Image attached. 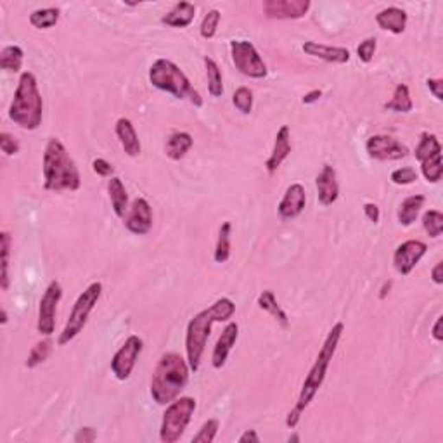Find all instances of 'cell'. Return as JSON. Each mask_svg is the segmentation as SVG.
<instances>
[{
  "label": "cell",
  "instance_id": "obj_1",
  "mask_svg": "<svg viewBox=\"0 0 443 443\" xmlns=\"http://www.w3.org/2000/svg\"><path fill=\"white\" fill-rule=\"evenodd\" d=\"M343 333H345V324L343 322H336L335 326L331 327L329 333H327L326 339H324L322 346H320L319 350V355H317L315 362L310 367L309 374H307L305 381H303L298 402H296L293 411H291L286 418V426L289 429H294L298 426L302 414L305 412V409L309 407L310 403H312L317 392H319L320 386H322L324 379H326L327 376V369H329L331 362H333V357H335L336 350H338L339 339H342Z\"/></svg>",
  "mask_w": 443,
  "mask_h": 443
},
{
  "label": "cell",
  "instance_id": "obj_2",
  "mask_svg": "<svg viewBox=\"0 0 443 443\" xmlns=\"http://www.w3.org/2000/svg\"><path fill=\"white\" fill-rule=\"evenodd\" d=\"M234 312H236V303L230 298H220L189 320L186 333V353L191 371L197 372L200 369L206 342L210 338L211 326L215 322L229 320Z\"/></svg>",
  "mask_w": 443,
  "mask_h": 443
},
{
  "label": "cell",
  "instance_id": "obj_3",
  "mask_svg": "<svg viewBox=\"0 0 443 443\" xmlns=\"http://www.w3.org/2000/svg\"><path fill=\"white\" fill-rule=\"evenodd\" d=\"M44 187L52 193L61 191H78L82 187V177L77 165L69 156L66 145L59 139H49L44 151Z\"/></svg>",
  "mask_w": 443,
  "mask_h": 443
},
{
  "label": "cell",
  "instance_id": "obj_4",
  "mask_svg": "<svg viewBox=\"0 0 443 443\" xmlns=\"http://www.w3.org/2000/svg\"><path fill=\"white\" fill-rule=\"evenodd\" d=\"M191 367L178 353H165L158 360L151 378V396L158 405H168L178 398L189 383Z\"/></svg>",
  "mask_w": 443,
  "mask_h": 443
},
{
  "label": "cell",
  "instance_id": "obj_5",
  "mask_svg": "<svg viewBox=\"0 0 443 443\" xmlns=\"http://www.w3.org/2000/svg\"><path fill=\"white\" fill-rule=\"evenodd\" d=\"M44 117V101H42L38 84L33 73H21L18 88L9 108V118L23 130H36L42 125Z\"/></svg>",
  "mask_w": 443,
  "mask_h": 443
},
{
  "label": "cell",
  "instance_id": "obj_6",
  "mask_svg": "<svg viewBox=\"0 0 443 443\" xmlns=\"http://www.w3.org/2000/svg\"><path fill=\"white\" fill-rule=\"evenodd\" d=\"M149 82L153 87L171 94L175 99H187L196 108L203 106V97L193 87L187 75L175 62L168 59H156L149 68Z\"/></svg>",
  "mask_w": 443,
  "mask_h": 443
},
{
  "label": "cell",
  "instance_id": "obj_7",
  "mask_svg": "<svg viewBox=\"0 0 443 443\" xmlns=\"http://www.w3.org/2000/svg\"><path fill=\"white\" fill-rule=\"evenodd\" d=\"M101 296H102V284L99 283V280H95V283L88 284V286L85 287L84 293L78 296L75 305H73L71 313H69L68 320H66L64 329H62V333L59 335V339H58L59 345L61 346L68 345L69 342H73V339L80 335L82 331H84V327L87 326L88 317H91L92 310L95 309V305L99 303Z\"/></svg>",
  "mask_w": 443,
  "mask_h": 443
},
{
  "label": "cell",
  "instance_id": "obj_8",
  "mask_svg": "<svg viewBox=\"0 0 443 443\" xmlns=\"http://www.w3.org/2000/svg\"><path fill=\"white\" fill-rule=\"evenodd\" d=\"M197 403L193 396H180L168 403L167 411L163 414L160 428V440L163 443H175L180 440L184 431L189 426Z\"/></svg>",
  "mask_w": 443,
  "mask_h": 443
},
{
  "label": "cell",
  "instance_id": "obj_9",
  "mask_svg": "<svg viewBox=\"0 0 443 443\" xmlns=\"http://www.w3.org/2000/svg\"><path fill=\"white\" fill-rule=\"evenodd\" d=\"M230 56H232L236 69H239V73H243L244 77L254 78V80H262L267 77V73H269L267 64L251 42L232 40L230 42Z\"/></svg>",
  "mask_w": 443,
  "mask_h": 443
},
{
  "label": "cell",
  "instance_id": "obj_10",
  "mask_svg": "<svg viewBox=\"0 0 443 443\" xmlns=\"http://www.w3.org/2000/svg\"><path fill=\"white\" fill-rule=\"evenodd\" d=\"M62 298V287L58 280H52L47 286V289L42 294L40 303H38V322H36V331L42 336H52L56 331V312L58 305Z\"/></svg>",
  "mask_w": 443,
  "mask_h": 443
},
{
  "label": "cell",
  "instance_id": "obj_11",
  "mask_svg": "<svg viewBox=\"0 0 443 443\" xmlns=\"http://www.w3.org/2000/svg\"><path fill=\"white\" fill-rule=\"evenodd\" d=\"M142 348H144V342L135 335L127 338V342L118 348V352L111 359V371L118 381H127L130 378L135 363L142 353Z\"/></svg>",
  "mask_w": 443,
  "mask_h": 443
},
{
  "label": "cell",
  "instance_id": "obj_12",
  "mask_svg": "<svg viewBox=\"0 0 443 443\" xmlns=\"http://www.w3.org/2000/svg\"><path fill=\"white\" fill-rule=\"evenodd\" d=\"M366 149L372 160L396 161L407 158L409 149L392 135H372L367 139Z\"/></svg>",
  "mask_w": 443,
  "mask_h": 443
},
{
  "label": "cell",
  "instance_id": "obj_13",
  "mask_svg": "<svg viewBox=\"0 0 443 443\" xmlns=\"http://www.w3.org/2000/svg\"><path fill=\"white\" fill-rule=\"evenodd\" d=\"M428 251V244L419 239H409L400 244L393 253V265L400 276H409Z\"/></svg>",
  "mask_w": 443,
  "mask_h": 443
},
{
  "label": "cell",
  "instance_id": "obj_14",
  "mask_svg": "<svg viewBox=\"0 0 443 443\" xmlns=\"http://www.w3.org/2000/svg\"><path fill=\"white\" fill-rule=\"evenodd\" d=\"M125 227L128 232L135 234V236H145L153 229V210L147 200L144 197H135L132 201L130 211H128L127 218H125Z\"/></svg>",
  "mask_w": 443,
  "mask_h": 443
},
{
  "label": "cell",
  "instance_id": "obj_15",
  "mask_svg": "<svg viewBox=\"0 0 443 443\" xmlns=\"http://www.w3.org/2000/svg\"><path fill=\"white\" fill-rule=\"evenodd\" d=\"M312 8L310 0H265L263 12L270 19H300Z\"/></svg>",
  "mask_w": 443,
  "mask_h": 443
},
{
  "label": "cell",
  "instance_id": "obj_16",
  "mask_svg": "<svg viewBox=\"0 0 443 443\" xmlns=\"http://www.w3.org/2000/svg\"><path fill=\"white\" fill-rule=\"evenodd\" d=\"M307 204V193L305 187L302 184H291L289 187L284 193L283 200H280L279 206H277V211H279V217L283 220H293V218L300 217L305 210Z\"/></svg>",
  "mask_w": 443,
  "mask_h": 443
},
{
  "label": "cell",
  "instance_id": "obj_17",
  "mask_svg": "<svg viewBox=\"0 0 443 443\" xmlns=\"http://www.w3.org/2000/svg\"><path fill=\"white\" fill-rule=\"evenodd\" d=\"M317 186V197L322 206H331L335 204L339 197V184L336 177V170L331 165H324L320 173L315 178Z\"/></svg>",
  "mask_w": 443,
  "mask_h": 443
},
{
  "label": "cell",
  "instance_id": "obj_18",
  "mask_svg": "<svg viewBox=\"0 0 443 443\" xmlns=\"http://www.w3.org/2000/svg\"><path fill=\"white\" fill-rule=\"evenodd\" d=\"M237 338H239V326L236 322H229L226 329L222 331L220 338H218L217 345L213 348V353H211V363H213L215 369H222L226 366L230 350L236 345Z\"/></svg>",
  "mask_w": 443,
  "mask_h": 443
},
{
  "label": "cell",
  "instance_id": "obj_19",
  "mask_svg": "<svg viewBox=\"0 0 443 443\" xmlns=\"http://www.w3.org/2000/svg\"><path fill=\"white\" fill-rule=\"evenodd\" d=\"M291 149H293V147H291V130L287 125H283L276 134L274 149L272 153H270L269 160L265 161V170L269 171L270 175L276 173L280 165L284 163V160L291 154Z\"/></svg>",
  "mask_w": 443,
  "mask_h": 443
},
{
  "label": "cell",
  "instance_id": "obj_20",
  "mask_svg": "<svg viewBox=\"0 0 443 443\" xmlns=\"http://www.w3.org/2000/svg\"><path fill=\"white\" fill-rule=\"evenodd\" d=\"M303 52L312 58H319L326 62H335V64H345L350 61V51L345 47H333V45L317 44V42H305Z\"/></svg>",
  "mask_w": 443,
  "mask_h": 443
},
{
  "label": "cell",
  "instance_id": "obj_21",
  "mask_svg": "<svg viewBox=\"0 0 443 443\" xmlns=\"http://www.w3.org/2000/svg\"><path fill=\"white\" fill-rule=\"evenodd\" d=\"M115 132H117V137L120 141L121 147H123L125 154H128L130 158H135L141 154L142 145L141 141H139V135L135 132L134 123H132L128 118H120L115 125Z\"/></svg>",
  "mask_w": 443,
  "mask_h": 443
},
{
  "label": "cell",
  "instance_id": "obj_22",
  "mask_svg": "<svg viewBox=\"0 0 443 443\" xmlns=\"http://www.w3.org/2000/svg\"><path fill=\"white\" fill-rule=\"evenodd\" d=\"M376 23L381 29H386L393 35H402L407 28V12L400 8H386L378 12Z\"/></svg>",
  "mask_w": 443,
  "mask_h": 443
},
{
  "label": "cell",
  "instance_id": "obj_23",
  "mask_svg": "<svg viewBox=\"0 0 443 443\" xmlns=\"http://www.w3.org/2000/svg\"><path fill=\"white\" fill-rule=\"evenodd\" d=\"M194 16H196V5L191 2H177L171 11L161 18V23L171 28H187L194 21Z\"/></svg>",
  "mask_w": 443,
  "mask_h": 443
},
{
  "label": "cell",
  "instance_id": "obj_24",
  "mask_svg": "<svg viewBox=\"0 0 443 443\" xmlns=\"http://www.w3.org/2000/svg\"><path fill=\"white\" fill-rule=\"evenodd\" d=\"M193 144V135L187 134V132H175V134H171L170 137H168L167 145H165V153H167V156L170 158V160L180 161L182 158L189 153Z\"/></svg>",
  "mask_w": 443,
  "mask_h": 443
},
{
  "label": "cell",
  "instance_id": "obj_25",
  "mask_svg": "<svg viewBox=\"0 0 443 443\" xmlns=\"http://www.w3.org/2000/svg\"><path fill=\"white\" fill-rule=\"evenodd\" d=\"M108 193L111 206H113L115 215L118 218H125V213L128 210V194L125 189V184L120 177H111L108 182Z\"/></svg>",
  "mask_w": 443,
  "mask_h": 443
},
{
  "label": "cell",
  "instance_id": "obj_26",
  "mask_svg": "<svg viewBox=\"0 0 443 443\" xmlns=\"http://www.w3.org/2000/svg\"><path fill=\"white\" fill-rule=\"evenodd\" d=\"M258 307H260L263 312L270 313V315L279 322V326L283 327V329H289V317H287V313L284 312L283 307L277 303L276 294H274L272 291L265 289L260 296H258Z\"/></svg>",
  "mask_w": 443,
  "mask_h": 443
},
{
  "label": "cell",
  "instance_id": "obj_27",
  "mask_svg": "<svg viewBox=\"0 0 443 443\" xmlns=\"http://www.w3.org/2000/svg\"><path fill=\"white\" fill-rule=\"evenodd\" d=\"M424 203H426V197L421 196V194H416V196L405 197V200L402 201V204H400V208H398L400 226H403V227L412 226V224L416 222V218H418V215H419V211H421V208L424 206Z\"/></svg>",
  "mask_w": 443,
  "mask_h": 443
},
{
  "label": "cell",
  "instance_id": "obj_28",
  "mask_svg": "<svg viewBox=\"0 0 443 443\" xmlns=\"http://www.w3.org/2000/svg\"><path fill=\"white\" fill-rule=\"evenodd\" d=\"M12 237L8 230L0 234V287L2 291L9 289L11 277H9V263H11Z\"/></svg>",
  "mask_w": 443,
  "mask_h": 443
},
{
  "label": "cell",
  "instance_id": "obj_29",
  "mask_svg": "<svg viewBox=\"0 0 443 443\" xmlns=\"http://www.w3.org/2000/svg\"><path fill=\"white\" fill-rule=\"evenodd\" d=\"M230 236H232V224L230 222H224L218 229L217 244H215L213 258L217 263L229 262L230 258Z\"/></svg>",
  "mask_w": 443,
  "mask_h": 443
},
{
  "label": "cell",
  "instance_id": "obj_30",
  "mask_svg": "<svg viewBox=\"0 0 443 443\" xmlns=\"http://www.w3.org/2000/svg\"><path fill=\"white\" fill-rule=\"evenodd\" d=\"M412 108H414V104H412L409 87L405 84H398L395 87V92H393L392 101L385 104V109L395 111V113H411Z\"/></svg>",
  "mask_w": 443,
  "mask_h": 443
},
{
  "label": "cell",
  "instance_id": "obj_31",
  "mask_svg": "<svg viewBox=\"0 0 443 443\" xmlns=\"http://www.w3.org/2000/svg\"><path fill=\"white\" fill-rule=\"evenodd\" d=\"M414 154L419 163L435 156V154H442V144H440L438 137L435 134H429V132L421 134V139H419V144L416 147Z\"/></svg>",
  "mask_w": 443,
  "mask_h": 443
},
{
  "label": "cell",
  "instance_id": "obj_32",
  "mask_svg": "<svg viewBox=\"0 0 443 443\" xmlns=\"http://www.w3.org/2000/svg\"><path fill=\"white\" fill-rule=\"evenodd\" d=\"M25 52L19 45H8L0 52V68L9 73L21 71Z\"/></svg>",
  "mask_w": 443,
  "mask_h": 443
},
{
  "label": "cell",
  "instance_id": "obj_33",
  "mask_svg": "<svg viewBox=\"0 0 443 443\" xmlns=\"http://www.w3.org/2000/svg\"><path fill=\"white\" fill-rule=\"evenodd\" d=\"M59 9L47 8V9H36L29 14V25L36 29H49L59 23Z\"/></svg>",
  "mask_w": 443,
  "mask_h": 443
},
{
  "label": "cell",
  "instance_id": "obj_34",
  "mask_svg": "<svg viewBox=\"0 0 443 443\" xmlns=\"http://www.w3.org/2000/svg\"><path fill=\"white\" fill-rule=\"evenodd\" d=\"M204 68H206L208 77V92L211 97H222L224 95V80H222V71L217 62L211 58H204Z\"/></svg>",
  "mask_w": 443,
  "mask_h": 443
},
{
  "label": "cell",
  "instance_id": "obj_35",
  "mask_svg": "<svg viewBox=\"0 0 443 443\" xmlns=\"http://www.w3.org/2000/svg\"><path fill=\"white\" fill-rule=\"evenodd\" d=\"M51 350H52L51 339L47 338V339H42V342H38L32 350H29L28 359H26L25 366L28 367V369H35V367H38L40 363H44L45 360L49 359V355H51Z\"/></svg>",
  "mask_w": 443,
  "mask_h": 443
},
{
  "label": "cell",
  "instance_id": "obj_36",
  "mask_svg": "<svg viewBox=\"0 0 443 443\" xmlns=\"http://www.w3.org/2000/svg\"><path fill=\"white\" fill-rule=\"evenodd\" d=\"M421 171H422V177H424L428 182H431V184H436V182L442 180V175H443L442 154H435V156L421 161Z\"/></svg>",
  "mask_w": 443,
  "mask_h": 443
},
{
  "label": "cell",
  "instance_id": "obj_37",
  "mask_svg": "<svg viewBox=\"0 0 443 443\" xmlns=\"http://www.w3.org/2000/svg\"><path fill=\"white\" fill-rule=\"evenodd\" d=\"M422 227L429 237L436 239L443 232V213L438 210H428L422 215Z\"/></svg>",
  "mask_w": 443,
  "mask_h": 443
},
{
  "label": "cell",
  "instance_id": "obj_38",
  "mask_svg": "<svg viewBox=\"0 0 443 443\" xmlns=\"http://www.w3.org/2000/svg\"><path fill=\"white\" fill-rule=\"evenodd\" d=\"M220 11H217V9H211V11L206 12V16L203 18V23H201V28H200V33L203 38H206V40H211L215 35H217V28H218V23H220Z\"/></svg>",
  "mask_w": 443,
  "mask_h": 443
},
{
  "label": "cell",
  "instance_id": "obj_39",
  "mask_svg": "<svg viewBox=\"0 0 443 443\" xmlns=\"http://www.w3.org/2000/svg\"><path fill=\"white\" fill-rule=\"evenodd\" d=\"M218 428H220V422L218 419H208L203 426L200 428V431L193 436V443H211L217 438Z\"/></svg>",
  "mask_w": 443,
  "mask_h": 443
},
{
  "label": "cell",
  "instance_id": "obj_40",
  "mask_svg": "<svg viewBox=\"0 0 443 443\" xmlns=\"http://www.w3.org/2000/svg\"><path fill=\"white\" fill-rule=\"evenodd\" d=\"M232 102L243 115H250L253 109V92L248 87H239L232 95Z\"/></svg>",
  "mask_w": 443,
  "mask_h": 443
},
{
  "label": "cell",
  "instance_id": "obj_41",
  "mask_svg": "<svg viewBox=\"0 0 443 443\" xmlns=\"http://www.w3.org/2000/svg\"><path fill=\"white\" fill-rule=\"evenodd\" d=\"M392 182L396 184V186H411L418 180V171L414 170L412 167H403V168H396V170L392 171Z\"/></svg>",
  "mask_w": 443,
  "mask_h": 443
},
{
  "label": "cell",
  "instance_id": "obj_42",
  "mask_svg": "<svg viewBox=\"0 0 443 443\" xmlns=\"http://www.w3.org/2000/svg\"><path fill=\"white\" fill-rule=\"evenodd\" d=\"M0 149L5 156H14V154L19 153L21 145H19V141L14 137V135L8 134V132H2L0 134Z\"/></svg>",
  "mask_w": 443,
  "mask_h": 443
},
{
  "label": "cell",
  "instance_id": "obj_43",
  "mask_svg": "<svg viewBox=\"0 0 443 443\" xmlns=\"http://www.w3.org/2000/svg\"><path fill=\"white\" fill-rule=\"evenodd\" d=\"M376 47H378V42L376 38H366L363 42H360V45L357 47V56L362 62H371L372 58H374Z\"/></svg>",
  "mask_w": 443,
  "mask_h": 443
},
{
  "label": "cell",
  "instance_id": "obj_44",
  "mask_svg": "<svg viewBox=\"0 0 443 443\" xmlns=\"http://www.w3.org/2000/svg\"><path fill=\"white\" fill-rule=\"evenodd\" d=\"M92 170H94V173H97L99 177H115V167L109 161H106L104 158H97V160H94V163H92Z\"/></svg>",
  "mask_w": 443,
  "mask_h": 443
},
{
  "label": "cell",
  "instance_id": "obj_45",
  "mask_svg": "<svg viewBox=\"0 0 443 443\" xmlns=\"http://www.w3.org/2000/svg\"><path fill=\"white\" fill-rule=\"evenodd\" d=\"M97 438V433H95L94 428L91 426H85V428H80L75 435V442L77 443H91Z\"/></svg>",
  "mask_w": 443,
  "mask_h": 443
},
{
  "label": "cell",
  "instance_id": "obj_46",
  "mask_svg": "<svg viewBox=\"0 0 443 443\" xmlns=\"http://www.w3.org/2000/svg\"><path fill=\"white\" fill-rule=\"evenodd\" d=\"M426 85H428L429 92L435 95L436 101H442L443 99V80L442 78H428V80H426Z\"/></svg>",
  "mask_w": 443,
  "mask_h": 443
},
{
  "label": "cell",
  "instance_id": "obj_47",
  "mask_svg": "<svg viewBox=\"0 0 443 443\" xmlns=\"http://www.w3.org/2000/svg\"><path fill=\"white\" fill-rule=\"evenodd\" d=\"M363 213H366V217L369 218V220H371L372 224H379V218H381V213H379L378 204H374V203H366V204H363Z\"/></svg>",
  "mask_w": 443,
  "mask_h": 443
},
{
  "label": "cell",
  "instance_id": "obj_48",
  "mask_svg": "<svg viewBox=\"0 0 443 443\" xmlns=\"http://www.w3.org/2000/svg\"><path fill=\"white\" fill-rule=\"evenodd\" d=\"M431 279L435 284H443V262H438L431 270Z\"/></svg>",
  "mask_w": 443,
  "mask_h": 443
},
{
  "label": "cell",
  "instance_id": "obj_49",
  "mask_svg": "<svg viewBox=\"0 0 443 443\" xmlns=\"http://www.w3.org/2000/svg\"><path fill=\"white\" fill-rule=\"evenodd\" d=\"M248 442L260 443V436H258V433L254 431V429H248V431H244L243 435L239 436V443H248Z\"/></svg>",
  "mask_w": 443,
  "mask_h": 443
},
{
  "label": "cell",
  "instance_id": "obj_50",
  "mask_svg": "<svg viewBox=\"0 0 443 443\" xmlns=\"http://www.w3.org/2000/svg\"><path fill=\"white\" fill-rule=\"evenodd\" d=\"M320 97H322V91H319V88H315V91H310L309 94L303 95L302 102H303V104H312V102L319 101Z\"/></svg>",
  "mask_w": 443,
  "mask_h": 443
},
{
  "label": "cell",
  "instance_id": "obj_51",
  "mask_svg": "<svg viewBox=\"0 0 443 443\" xmlns=\"http://www.w3.org/2000/svg\"><path fill=\"white\" fill-rule=\"evenodd\" d=\"M442 322H443V317L440 315L438 319H436L435 326H433V338H435L436 342H443V335H442Z\"/></svg>",
  "mask_w": 443,
  "mask_h": 443
},
{
  "label": "cell",
  "instance_id": "obj_52",
  "mask_svg": "<svg viewBox=\"0 0 443 443\" xmlns=\"http://www.w3.org/2000/svg\"><path fill=\"white\" fill-rule=\"evenodd\" d=\"M390 287H392V280H390V283H385V286H383L381 293H379V298H381V300L386 298V294L390 293Z\"/></svg>",
  "mask_w": 443,
  "mask_h": 443
},
{
  "label": "cell",
  "instance_id": "obj_53",
  "mask_svg": "<svg viewBox=\"0 0 443 443\" xmlns=\"http://www.w3.org/2000/svg\"><path fill=\"white\" fill-rule=\"evenodd\" d=\"M8 320H9L8 312H5V309H2V326H5V324H8Z\"/></svg>",
  "mask_w": 443,
  "mask_h": 443
},
{
  "label": "cell",
  "instance_id": "obj_54",
  "mask_svg": "<svg viewBox=\"0 0 443 443\" xmlns=\"http://www.w3.org/2000/svg\"><path fill=\"white\" fill-rule=\"evenodd\" d=\"M289 442H300V436H298V435H293V436H289Z\"/></svg>",
  "mask_w": 443,
  "mask_h": 443
}]
</instances>
